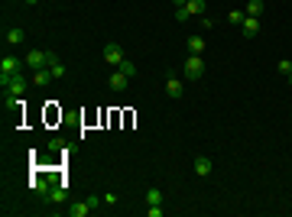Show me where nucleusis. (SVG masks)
Instances as JSON below:
<instances>
[{"instance_id": "1", "label": "nucleus", "mask_w": 292, "mask_h": 217, "mask_svg": "<svg viewBox=\"0 0 292 217\" xmlns=\"http://www.w3.org/2000/svg\"><path fill=\"white\" fill-rule=\"evenodd\" d=\"M30 85H33V81H30V78H23V71L13 75V78H10V85L3 88V104H13L20 94H26V88H30Z\"/></svg>"}, {"instance_id": "2", "label": "nucleus", "mask_w": 292, "mask_h": 217, "mask_svg": "<svg viewBox=\"0 0 292 217\" xmlns=\"http://www.w3.org/2000/svg\"><path fill=\"white\" fill-rule=\"evenodd\" d=\"M23 65H26V62L13 59V55H3V59H0V88H7V85H10V78L23 71Z\"/></svg>"}, {"instance_id": "3", "label": "nucleus", "mask_w": 292, "mask_h": 217, "mask_svg": "<svg viewBox=\"0 0 292 217\" xmlns=\"http://www.w3.org/2000/svg\"><path fill=\"white\" fill-rule=\"evenodd\" d=\"M205 10H208V0H188L185 7L176 10V20L185 23V20H192V16H205Z\"/></svg>"}, {"instance_id": "4", "label": "nucleus", "mask_w": 292, "mask_h": 217, "mask_svg": "<svg viewBox=\"0 0 292 217\" xmlns=\"http://www.w3.org/2000/svg\"><path fill=\"white\" fill-rule=\"evenodd\" d=\"M182 71H185V78H188V81H198V78L205 75V59H201V55H188V59H185V65H182Z\"/></svg>"}, {"instance_id": "5", "label": "nucleus", "mask_w": 292, "mask_h": 217, "mask_svg": "<svg viewBox=\"0 0 292 217\" xmlns=\"http://www.w3.org/2000/svg\"><path fill=\"white\" fill-rule=\"evenodd\" d=\"M23 62H26V68H33V71H36V68H46V49H33V52H26V59H23Z\"/></svg>"}, {"instance_id": "6", "label": "nucleus", "mask_w": 292, "mask_h": 217, "mask_svg": "<svg viewBox=\"0 0 292 217\" xmlns=\"http://www.w3.org/2000/svg\"><path fill=\"white\" fill-rule=\"evenodd\" d=\"M166 94H169L172 101H179L185 94V85H182V78H176V75H166Z\"/></svg>"}, {"instance_id": "7", "label": "nucleus", "mask_w": 292, "mask_h": 217, "mask_svg": "<svg viewBox=\"0 0 292 217\" xmlns=\"http://www.w3.org/2000/svg\"><path fill=\"white\" fill-rule=\"evenodd\" d=\"M108 85H110V91H114V94H123V91H127V85H130V78H127L120 68H117L114 75L108 78Z\"/></svg>"}, {"instance_id": "8", "label": "nucleus", "mask_w": 292, "mask_h": 217, "mask_svg": "<svg viewBox=\"0 0 292 217\" xmlns=\"http://www.w3.org/2000/svg\"><path fill=\"white\" fill-rule=\"evenodd\" d=\"M104 62L108 65H120L123 62V49L117 46V42H108V46H104Z\"/></svg>"}, {"instance_id": "9", "label": "nucleus", "mask_w": 292, "mask_h": 217, "mask_svg": "<svg viewBox=\"0 0 292 217\" xmlns=\"http://www.w3.org/2000/svg\"><path fill=\"white\" fill-rule=\"evenodd\" d=\"M211 169H215V165H211V159H208V155H195V175L208 179V175H211Z\"/></svg>"}, {"instance_id": "10", "label": "nucleus", "mask_w": 292, "mask_h": 217, "mask_svg": "<svg viewBox=\"0 0 292 217\" xmlns=\"http://www.w3.org/2000/svg\"><path fill=\"white\" fill-rule=\"evenodd\" d=\"M240 30H244V36H247V39H254L256 32H260V16H247L244 23H240Z\"/></svg>"}, {"instance_id": "11", "label": "nucleus", "mask_w": 292, "mask_h": 217, "mask_svg": "<svg viewBox=\"0 0 292 217\" xmlns=\"http://www.w3.org/2000/svg\"><path fill=\"white\" fill-rule=\"evenodd\" d=\"M30 81H33L36 88H46L49 81H52V71H49V65H46V68H36V71H33V78H30Z\"/></svg>"}, {"instance_id": "12", "label": "nucleus", "mask_w": 292, "mask_h": 217, "mask_svg": "<svg viewBox=\"0 0 292 217\" xmlns=\"http://www.w3.org/2000/svg\"><path fill=\"white\" fill-rule=\"evenodd\" d=\"M91 204H88V198H85V201H78V204H72V208H69V217H88V214H91Z\"/></svg>"}, {"instance_id": "13", "label": "nucleus", "mask_w": 292, "mask_h": 217, "mask_svg": "<svg viewBox=\"0 0 292 217\" xmlns=\"http://www.w3.org/2000/svg\"><path fill=\"white\" fill-rule=\"evenodd\" d=\"M7 42H10V46H23V42H26V32L20 30V26H13V30H7Z\"/></svg>"}, {"instance_id": "14", "label": "nucleus", "mask_w": 292, "mask_h": 217, "mask_svg": "<svg viewBox=\"0 0 292 217\" xmlns=\"http://www.w3.org/2000/svg\"><path fill=\"white\" fill-rule=\"evenodd\" d=\"M46 198H49L52 204H65V198H69V194H65V188H62V185H52V188H49V194H46Z\"/></svg>"}, {"instance_id": "15", "label": "nucleus", "mask_w": 292, "mask_h": 217, "mask_svg": "<svg viewBox=\"0 0 292 217\" xmlns=\"http://www.w3.org/2000/svg\"><path fill=\"white\" fill-rule=\"evenodd\" d=\"M205 52V36H188V55H201Z\"/></svg>"}, {"instance_id": "16", "label": "nucleus", "mask_w": 292, "mask_h": 217, "mask_svg": "<svg viewBox=\"0 0 292 217\" xmlns=\"http://www.w3.org/2000/svg\"><path fill=\"white\" fill-rule=\"evenodd\" d=\"M146 204H162V191L159 188H153V185L146 188Z\"/></svg>"}, {"instance_id": "17", "label": "nucleus", "mask_w": 292, "mask_h": 217, "mask_svg": "<svg viewBox=\"0 0 292 217\" xmlns=\"http://www.w3.org/2000/svg\"><path fill=\"white\" fill-rule=\"evenodd\" d=\"M117 68H120L127 78H137V62H130V59H123V62L117 65Z\"/></svg>"}, {"instance_id": "18", "label": "nucleus", "mask_w": 292, "mask_h": 217, "mask_svg": "<svg viewBox=\"0 0 292 217\" xmlns=\"http://www.w3.org/2000/svg\"><path fill=\"white\" fill-rule=\"evenodd\" d=\"M247 16H263V0H250L247 3Z\"/></svg>"}, {"instance_id": "19", "label": "nucleus", "mask_w": 292, "mask_h": 217, "mask_svg": "<svg viewBox=\"0 0 292 217\" xmlns=\"http://www.w3.org/2000/svg\"><path fill=\"white\" fill-rule=\"evenodd\" d=\"M276 71H279V75H283V78H289V75H292V62H289V59H279Z\"/></svg>"}, {"instance_id": "20", "label": "nucleus", "mask_w": 292, "mask_h": 217, "mask_svg": "<svg viewBox=\"0 0 292 217\" xmlns=\"http://www.w3.org/2000/svg\"><path fill=\"white\" fill-rule=\"evenodd\" d=\"M244 20H247V13H244V10H231V13H227V23H244Z\"/></svg>"}, {"instance_id": "21", "label": "nucleus", "mask_w": 292, "mask_h": 217, "mask_svg": "<svg viewBox=\"0 0 292 217\" xmlns=\"http://www.w3.org/2000/svg\"><path fill=\"white\" fill-rule=\"evenodd\" d=\"M49 71H52V78H65V71H69V68H65L62 62H52V65H49Z\"/></svg>"}, {"instance_id": "22", "label": "nucleus", "mask_w": 292, "mask_h": 217, "mask_svg": "<svg viewBox=\"0 0 292 217\" xmlns=\"http://www.w3.org/2000/svg\"><path fill=\"white\" fill-rule=\"evenodd\" d=\"M117 201H120V198H117V194L114 191H110V194H104V208H114V204Z\"/></svg>"}, {"instance_id": "23", "label": "nucleus", "mask_w": 292, "mask_h": 217, "mask_svg": "<svg viewBox=\"0 0 292 217\" xmlns=\"http://www.w3.org/2000/svg\"><path fill=\"white\" fill-rule=\"evenodd\" d=\"M149 217H162V204H149V211H146Z\"/></svg>"}, {"instance_id": "24", "label": "nucleus", "mask_w": 292, "mask_h": 217, "mask_svg": "<svg viewBox=\"0 0 292 217\" xmlns=\"http://www.w3.org/2000/svg\"><path fill=\"white\" fill-rule=\"evenodd\" d=\"M172 3H176V7H185V3H188V0H172Z\"/></svg>"}, {"instance_id": "25", "label": "nucleus", "mask_w": 292, "mask_h": 217, "mask_svg": "<svg viewBox=\"0 0 292 217\" xmlns=\"http://www.w3.org/2000/svg\"><path fill=\"white\" fill-rule=\"evenodd\" d=\"M289 85H292V75H289Z\"/></svg>"}]
</instances>
